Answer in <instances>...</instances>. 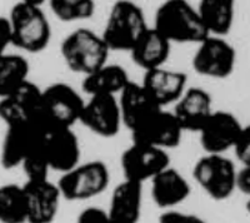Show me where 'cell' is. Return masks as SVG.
<instances>
[{
  "label": "cell",
  "mask_w": 250,
  "mask_h": 223,
  "mask_svg": "<svg viewBox=\"0 0 250 223\" xmlns=\"http://www.w3.org/2000/svg\"><path fill=\"white\" fill-rule=\"evenodd\" d=\"M44 1L24 0L15 4L8 17L12 45L28 53L43 52L51 39V26L43 10Z\"/></svg>",
  "instance_id": "cell-1"
},
{
  "label": "cell",
  "mask_w": 250,
  "mask_h": 223,
  "mask_svg": "<svg viewBox=\"0 0 250 223\" xmlns=\"http://www.w3.org/2000/svg\"><path fill=\"white\" fill-rule=\"evenodd\" d=\"M153 28L170 44H199L209 37L196 8L184 0H169L163 3L156 10Z\"/></svg>",
  "instance_id": "cell-2"
},
{
  "label": "cell",
  "mask_w": 250,
  "mask_h": 223,
  "mask_svg": "<svg viewBox=\"0 0 250 223\" xmlns=\"http://www.w3.org/2000/svg\"><path fill=\"white\" fill-rule=\"evenodd\" d=\"M60 52L70 70L86 77L108 63L110 50L102 35L90 29L79 28L62 40Z\"/></svg>",
  "instance_id": "cell-3"
},
{
  "label": "cell",
  "mask_w": 250,
  "mask_h": 223,
  "mask_svg": "<svg viewBox=\"0 0 250 223\" xmlns=\"http://www.w3.org/2000/svg\"><path fill=\"white\" fill-rule=\"evenodd\" d=\"M85 100L73 87L54 83L42 89L39 123L45 129L73 128L80 122Z\"/></svg>",
  "instance_id": "cell-4"
},
{
  "label": "cell",
  "mask_w": 250,
  "mask_h": 223,
  "mask_svg": "<svg viewBox=\"0 0 250 223\" xmlns=\"http://www.w3.org/2000/svg\"><path fill=\"white\" fill-rule=\"evenodd\" d=\"M148 28L142 9L122 0L111 6L102 38L110 52H130Z\"/></svg>",
  "instance_id": "cell-5"
},
{
  "label": "cell",
  "mask_w": 250,
  "mask_h": 223,
  "mask_svg": "<svg viewBox=\"0 0 250 223\" xmlns=\"http://www.w3.org/2000/svg\"><path fill=\"white\" fill-rule=\"evenodd\" d=\"M110 182V173L102 160L79 163L60 176L57 187L62 198L71 202L88 201L102 195Z\"/></svg>",
  "instance_id": "cell-6"
},
{
  "label": "cell",
  "mask_w": 250,
  "mask_h": 223,
  "mask_svg": "<svg viewBox=\"0 0 250 223\" xmlns=\"http://www.w3.org/2000/svg\"><path fill=\"white\" fill-rule=\"evenodd\" d=\"M235 175V166L224 155H205L193 168L195 182L214 201H225L234 195Z\"/></svg>",
  "instance_id": "cell-7"
},
{
  "label": "cell",
  "mask_w": 250,
  "mask_h": 223,
  "mask_svg": "<svg viewBox=\"0 0 250 223\" xmlns=\"http://www.w3.org/2000/svg\"><path fill=\"white\" fill-rule=\"evenodd\" d=\"M236 53L229 42L220 37H207L198 44L193 68L202 77L224 79L234 72Z\"/></svg>",
  "instance_id": "cell-8"
},
{
  "label": "cell",
  "mask_w": 250,
  "mask_h": 223,
  "mask_svg": "<svg viewBox=\"0 0 250 223\" xmlns=\"http://www.w3.org/2000/svg\"><path fill=\"white\" fill-rule=\"evenodd\" d=\"M120 164L124 179L143 184L170 166V158L167 151L133 142L123 152Z\"/></svg>",
  "instance_id": "cell-9"
},
{
  "label": "cell",
  "mask_w": 250,
  "mask_h": 223,
  "mask_svg": "<svg viewBox=\"0 0 250 223\" xmlns=\"http://www.w3.org/2000/svg\"><path fill=\"white\" fill-rule=\"evenodd\" d=\"M183 129L171 112L159 109L131 131L134 143L145 144L167 151L175 148L183 138Z\"/></svg>",
  "instance_id": "cell-10"
},
{
  "label": "cell",
  "mask_w": 250,
  "mask_h": 223,
  "mask_svg": "<svg viewBox=\"0 0 250 223\" xmlns=\"http://www.w3.org/2000/svg\"><path fill=\"white\" fill-rule=\"evenodd\" d=\"M42 89L30 80L0 98V119L8 126L39 122Z\"/></svg>",
  "instance_id": "cell-11"
},
{
  "label": "cell",
  "mask_w": 250,
  "mask_h": 223,
  "mask_svg": "<svg viewBox=\"0 0 250 223\" xmlns=\"http://www.w3.org/2000/svg\"><path fill=\"white\" fill-rule=\"evenodd\" d=\"M80 123L94 134L103 138H111L122 128L118 97L114 95H91L84 102Z\"/></svg>",
  "instance_id": "cell-12"
},
{
  "label": "cell",
  "mask_w": 250,
  "mask_h": 223,
  "mask_svg": "<svg viewBox=\"0 0 250 223\" xmlns=\"http://www.w3.org/2000/svg\"><path fill=\"white\" fill-rule=\"evenodd\" d=\"M243 127L230 112L214 111L199 131L200 144L207 155H224L233 148Z\"/></svg>",
  "instance_id": "cell-13"
},
{
  "label": "cell",
  "mask_w": 250,
  "mask_h": 223,
  "mask_svg": "<svg viewBox=\"0 0 250 223\" xmlns=\"http://www.w3.org/2000/svg\"><path fill=\"white\" fill-rule=\"evenodd\" d=\"M43 147L50 171L62 175L80 163L82 151L73 128L45 129Z\"/></svg>",
  "instance_id": "cell-14"
},
{
  "label": "cell",
  "mask_w": 250,
  "mask_h": 223,
  "mask_svg": "<svg viewBox=\"0 0 250 223\" xmlns=\"http://www.w3.org/2000/svg\"><path fill=\"white\" fill-rule=\"evenodd\" d=\"M44 132L45 128L39 122L6 127L0 148V166L4 169H14L21 166L30 149Z\"/></svg>",
  "instance_id": "cell-15"
},
{
  "label": "cell",
  "mask_w": 250,
  "mask_h": 223,
  "mask_svg": "<svg viewBox=\"0 0 250 223\" xmlns=\"http://www.w3.org/2000/svg\"><path fill=\"white\" fill-rule=\"evenodd\" d=\"M28 207V223H53L60 209V192L49 179L26 180L23 186Z\"/></svg>",
  "instance_id": "cell-16"
},
{
  "label": "cell",
  "mask_w": 250,
  "mask_h": 223,
  "mask_svg": "<svg viewBox=\"0 0 250 223\" xmlns=\"http://www.w3.org/2000/svg\"><path fill=\"white\" fill-rule=\"evenodd\" d=\"M210 94L202 88H187L171 112L183 132L199 133L213 113Z\"/></svg>",
  "instance_id": "cell-17"
},
{
  "label": "cell",
  "mask_w": 250,
  "mask_h": 223,
  "mask_svg": "<svg viewBox=\"0 0 250 223\" xmlns=\"http://www.w3.org/2000/svg\"><path fill=\"white\" fill-rule=\"evenodd\" d=\"M153 100L160 108L175 104L187 89V75L183 72L171 70L164 67L145 72L142 83Z\"/></svg>",
  "instance_id": "cell-18"
},
{
  "label": "cell",
  "mask_w": 250,
  "mask_h": 223,
  "mask_svg": "<svg viewBox=\"0 0 250 223\" xmlns=\"http://www.w3.org/2000/svg\"><path fill=\"white\" fill-rule=\"evenodd\" d=\"M119 109L122 123L128 129L134 131L139 127L144 120L148 119L160 108L149 95L140 83L129 82L119 94Z\"/></svg>",
  "instance_id": "cell-19"
},
{
  "label": "cell",
  "mask_w": 250,
  "mask_h": 223,
  "mask_svg": "<svg viewBox=\"0 0 250 223\" xmlns=\"http://www.w3.org/2000/svg\"><path fill=\"white\" fill-rule=\"evenodd\" d=\"M143 209V184L124 179L115 186L106 209L110 223H139Z\"/></svg>",
  "instance_id": "cell-20"
},
{
  "label": "cell",
  "mask_w": 250,
  "mask_h": 223,
  "mask_svg": "<svg viewBox=\"0 0 250 223\" xmlns=\"http://www.w3.org/2000/svg\"><path fill=\"white\" fill-rule=\"evenodd\" d=\"M151 197L158 208L174 209L190 196V184L178 169L167 167L150 180Z\"/></svg>",
  "instance_id": "cell-21"
},
{
  "label": "cell",
  "mask_w": 250,
  "mask_h": 223,
  "mask_svg": "<svg viewBox=\"0 0 250 223\" xmlns=\"http://www.w3.org/2000/svg\"><path fill=\"white\" fill-rule=\"evenodd\" d=\"M171 52V44L156 29L148 28L131 49V59L144 72L162 68Z\"/></svg>",
  "instance_id": "cell-22"
},
{
  "label": "cell",
  "mask_w": 250,
  "mask_h": 223,
  "mask_svg": "<svg viewBox=\"0 0 250 223\" xmlns=\"http://www.w3.org/2000/svg\"><path fill=\"white\" fill-rule=\"evenodd\" d=\"M196 10L210 37L223 38L233 28L235 18L233 0H202Z\"/></svg>",
  "instance_id": "cell-23"
},
{
  "label": "cell",
  "mask_w": 250,
  "mask_h": 223,
  "mask_svg": "<svg viewBox=\"0 0 250 223\" xmlns=\"http://www.w3.org/2000/svg\"><path fill=\"white\" fill-rule=\"evenodd\" d=\"M130 82L128 73L123 67L115 64L103 66L83 79V90L91 95H118Z\"/></svg>",
  "instance_id": "cell-24"
},
{
  "label": "cell",
  "mask_w": 250,
  "mask_h": 223,
  "mask_svg": "<svg viewBox=\"0 0 250 223\" xmlns=\"http://www.w3.org/2000/svg\"><path fill=\"white\" fill-rule=\"evenodd\" d=\"M0 223H28V207L23 186H0Z\"/></svg>",
  "instance_id": "cell-25"
},
{
  "label": "cell",
  "mask_w": 250,
  "mask_h": 223,
  "mask_svg": "<svg viewBox=\"0 0 250 223\" xmlns=\"http://www.w3.org/2000/svg\"><path fill=\"white\" fill-rule=\"evenodd\" d=\"M28 75L29 63L23 55L0 54V98L25 83Z\"/></svg>",
  "instance_id": "cell-26"
},
{
  "label": "cell",
  "mask_w": 250,
  "mask_h": 223,
  "mask_svg": "<svg viewBox=\"0 0 250 223\" xmlns=\"http://www.w3.org/2000/svg\"><path fill=\"white\" fill-rule=\"evenodd\" d=\"M50 10L60 22H82L90 19L95 13L93 0H50Z\"/></svg>",
  "instance_id": "cell-27"
},
{
  "label": "cell",
  "mask_w": 250,
  "mask_h": 223,
  "mask_svg": "<svg viewBox=\"0 0 250 223\" xmlns=\"http://www.w3.org/2000/svg\"><path fill=\"white\" fill-rule=\"evenodd\" d=\"M44 133L37 140V143L33 146V148L30 149V152H29L28 156L23 160V163H21L23 171L26 176V180H29V182L49 179L48 175L49 172H50V168H49L48 160H46L45 152H44L43 147Z\"/></svg>",
  "instance_id": "cell-28"
},
{
  "label": "cell",
  "mask_w": 250,
  "mask_h": 223,
  "mask_svg": "<svg viewBox=\"0 0 250 223\" xmlns=\"http://www.w3.org/2000/svg\"><path fill=\"white\" fill-rule=\"evenodd\" d=\"M235 153L236 159L243 166H250V128L248 126L243 127L239 137L231 148Z\"/></svg>",
  "instance_id": "cell-29"
},
{
  "label": "cell",
  "mask_w": 250,
  "mask_h": 223,
  "mask_svg": "<svg viewBox=\"0 0 250 223\" xmlns=\"http://www.w3.org/2000/svg\"><path fill=\"white\" fill-rule=\"evenodd\" d=\"M158 223H208L204 218L194 213L176 211V209H167L163 211L158 218Z\"/></svg>",
  "instance_id": "cell-30"
},
{
  "label": "cell",
  "mask_w": 250,
  "mask_h": 223,
  "mask_svg": "<svg viewBox=\"0 0 250 223\" xmlns=\"http://www.w3.org/2000/svg\"><path fill=\"white\" fill-rule=\"evenodd\" d=\"M75 223H110L105 209L99 207H88L79 213Z\"/></svg>",
  "instance_id": "cell-31"
},
{
  "label": "cell",
  "mask_w": 250,
  "mask_h": 223,
  "mask_svg": "<svg viewBox=\"0 0 250 223\" xmlns=\"http://www.w3.org/2000/svg\"><path fill=\"white\" fill-rule=\"evenodd\" d=\"M235 191L242 192L244 196L250 195V166H243L236 169Z\"/></svg>",
  "instance_id": "cell-32"
},
{
  "label": "cell",
  "mask_w": 250,
  "mask_h": 223,
  "mask_svg": "<svg viewBox=\"0 0 250 223\" xmlns=\"http://www.w3.org/2000/svg\"><path fill=\"white\" fill-rule=\"evenodd\" d=\"M9 45H12V30L8 17L0 15V54L6 53Z\"/></svg>",
  "instance_id": "cell-33"
}]
</instances>
